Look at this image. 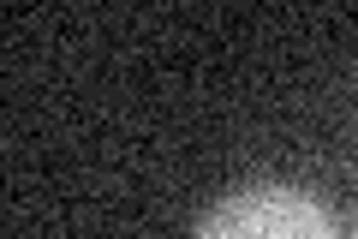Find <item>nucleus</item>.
<instances>
[{
    "mask_svg": "<svg viewBox=\"0 0 358 239\" xmlns=\"http://www.w3.org/2000/svg\"><path fill=\"white\" fill-rule=\"evenodd\" d=\"M197 239H341V227L299 186H245L203 210Z\"/></svg>",
    "mask_w": 358,
    "mask_h": 239,
    "instance_id": "1",
    "label": "nucleus"
}]
</instances>
